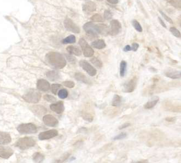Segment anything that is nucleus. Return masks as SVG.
Segmentation results:
<instances>
[{"instance_id": "nucleus-27", "label": "nucleus", "mask_w": 181, "mask_h": 163, "mask_svg": "<svg viewBox=\"0 0 181 163\" xmlns=\"http://www.w3.org/2000/svg\"><path fill=\"white\" fill-rule=\"evenodd\" d=\"M33 160L36 163H41L44 160V157L43 155L40 152H36L32 156Z\"/></svg>"}, {"instance_id": "nucleus-38", "label": "nucleus", "mask_w": 181, "mask_h": 163, "mask_svg": "<svg viewBox=\"0 0 181 163\" xmlns=\"http://www.w3.org/2000/svg\"><path fill=\"white\" fill-rule=\"evenodd\" d=\"M112 17H113V14H112V13L110 11H109V10L105 11L104 14H103V17L105 20H111Z\"/></svg>"}, {"instance_id": "nucleus-2", "label": "nucleus", "mask_w": 181, "mask_h": 163, "mask_svg": "<svg viewBox=\"0 0 181 163\" xmlns=\"http://www.w3.org/2000/svg\"><path fill=\"white\" fill-rule=\"evenodd\" d=\"M41 94L35 89H30L23 96V98L27 102L37 103L40 101Z\"/></svg>"}, {"instance_id": "nucleus-8", "label": "nucleus", "mask_w": 181, "mask_h": 163, "mask_svg": "<svg viewBox=\"0 0 181 163\" xmlns=\"http://www.w3.org/2000/svg\"><path fill=\"white\" fill-rule=\"evenodd\" d=\"M79 65L82 69L87 72L91 76H95L97 74V70L87 60H82L79 62Z\"/></svg>"}, {"instance_id": "nucleus-4", "label": "nucleus", "mask_w": 181, "mask_h": 163, "mask_svg": "<svg viewBox=\"0 0 181 163\" xmlns=\"http://www.w3.org/2000/svg\"><path fill=\"white\" fill-rule=\"evenodd\" d=\"M17 131L23 134H34L37 132V128L33 123H23L18 126Z\"/></svg>"}, {"instance_id": "nucleus-46", "label": "nucleus", "mask_w": 181, "mask_h": 163, "mask_svg": "<svg viewBox=\"0 0 181 163\" xmlns=\"http://www.w3.org/2000/svg\"><path fill=\"white\" fill-rule=\"evenodd\" d=\"M132 51V48H131V46L130 45H126L124 48H123V51L125 52H127L131 51Z\"/></svg>"}, {"instance_id": "nucleus-12", "label": "nucleus", "mask_w": 181, "mask_h": 163, "mask_svg": "<svg viewBox=\"0 0 181 163\" xmlns=\"http://www.w3.org/2000/svg\"><path fill=\"white\" fill-rule=\"evenodd\" d=\"M58 135V132L56 129H51L46 132H41L38 135V138L41 140H48L56 137Z\"/></svg>"}, {"instance_id": "nucleus-49", "label": "nucleus", "mask_w": 181, "mask_h": 163, "mask_svg": "<svg viewBox=\"0 0 181 163\" xmlns=\"http://www.w3.org/2000/svg\"><path fill=\"white\" fill-rule=\"evenodd\" d=\"M108 3H111L112 5H116L118 3V0H106Z\"/></svg>"}, {"instance_id": "nucleus-32", "label": "nucleus", "mask_w": 181, "mask_h": 163, "mask_svg": "<svg viewBox=\"0 0 181 163\" xmlns=\"http://www.w3.org/2000/svg\"><path fill=\"white\" fill-rule=\"evenodd\" d=\"M132 25L134 27V29L138 32H142L143 29L142 26H141L140 23H139L137 20H133L132 21Z\"/></svg>"}, {"instance_id": "nucleus-10", "label": "nucleus", "mask_w": 181, "mask_h": 163, "mask_svg": "<svg viewBox=\"0 0 181 163\" xmlns=\"http://www.w3.org/2000/svg\"><path fill=\"white\" fill-rule=\"evenodd\" d=\"M65 27L68 31L74 33H79L80 29L79 27L76 25V23H73V21L71 20L70 19L66 18L64 22Z\"/></svg>"}, {"instance_id": "nucleus-19", "label": "nucleus", "mask_w": 181, "mask_h": 163, "mask_svg": "<svg viewBox=\"0 0 181 163\" xmlns=\"http://www.w3.org/2000/svg\"><path fill=\"white\" fill-rule=\"evenodd\" d=\"M165 75L170 78L172 79H180L181 77V72L180 71L169 70L165 72Z\"/></svg>"}, {"instance_id": "nucleus-20", "label": "nucleus", "mask_w": 181, "mask_h": 163, "mask_svg": "<svg viewBox=\"0 0 181 163\" xmlns=\"http://www.w3.org/2000/svg\"><path fill=\"white\" fill-rule=\"evenodd\" d=\"M159 100V98L158 96H154L151 98L149 101H148L147 103L144 105V108L146 109H150L154 107L157 104L158 101Z\"/></svg>"}, {"instance_id": "nucleus-17", "label": "nucleus", "mask_w": 181, "mask_h": 163, "mask_svg": "<svg viewBox=\"0 0 181 163\" xmlns=\"http://www.w3.org/2000/svg\"><path fill=\"white\" fill-rule=\"evenodd\" d=\"M95 29L98 34L102 35L103 36H107L108 35V27L105 24L99 23L95 25Z\"/></svg>"}, {"instance_id": "nucleus-11", "label": "nucleus", "mask_w": 181, "mask_h": 163, "mask_svg": "<svg viewBox=\"0 0 181 163\" xmlns=\"http://www.w3.org/2000/svg\"><path fill=\"white\" fill-rule=\"evenodd\" d=\"M82 9L83 12L87 14H91L97 10L96 4L91 1H87L83 4Z\"/></svg>"}, {"instance_id": "nucleus-16", "label": "nucleus", "mask_w": 181, "mask_h": 163, "mask_svg": "<svg viewBox=\"0 0 181 163\" xmlns=\"http://www.w3.org/2000/svg\"><path fill=\"white\" fill-rule=\"evenodd\" d=\"M37 87L38 90L42 92H47L50 89L49 83L47 80L43 79L38 80L37 83Z\"/></svg>"}, {"instance_id": "nucleus-23", "label": "nucleus", "mask_w": 181, "mask_h": 163, "mask_svg": "<svg viewBox=\"0 0 181 163\" xmlns=\"http://www.w3.org/2000/svg\"><path fill=\"white\" fill-rule=\"evenodd\" d=\"M32 112L38 115H42L47 113V109L42 106H35L31 108Z\"/></svg>"}, {"instance_id": "nucleus-36", "label": "nucleus", "mask_w": 181, "mask_h": 163, "mask_svg": "<svg viewBox=\"0 0 181 163\" xmlns=\"http://www.w3.org/2000/svg\"><path fill=\"white\" fill-rule=\"evenodd\" d=\"M91 20H92L93 22H103V19L101 17V15L99 14H95L92 17H91Z\"/></svg>"}, {"instance_id": "nucleus-48", "label": "nucleus", "mask_w": 181, "mask_h": 163, "mask_svg": "<svg viewBox=\"0 0 181 163\" xmlns=\"http://www.w3.org/2000/svg\"><path fill=\"white\" fill-rule=\"evenodd\" d=\"M158 20H159V23H160L161 25L163 26V27H164V28L167 29V25H166V24L164 22L163 20H162L160 17H158Z\"/></svg>"}, {"instance_id": "nucleus-5", "label": "nucleus", "mask_w": 181, "mask_h": 163, "mask_svg": "<svg viewBox=\"0 0 181 163\" xmlns=\"http://www.w3.org/2000/svg\"><path fill=\"white\" fill-rule=\"evenodd\" d=\"M86 35L91 39H95L98 37V33L95 29V24L93 22H88L83 26Z\"/></svg>"}, {"instance_id": "nucleus-44", "label": "nucleus", "mask_w": 181, "mask_h": 163, "mask_svg": "<svg viewBox=\"0 0 181 163\" xmlns=\"http://www.w3.org/2000/svg\"><path fill=\"white\" fill-rule=\"evenodd\" d=\"M138 47H139V44H138L136 43H133L132 44V46H131L132 51L134 52L137 51Z\"/></svg>"}, {"instance_id": "nucleus-22", "label": "nucleus", "mask_w": 181, "mask_h": 163, "mask_svg": "<svg viewBox=\"0 0 181 163\" xmlns=\"http://www.w3.org/2000/svg\"><path fill=\"white\" fill-rule=\"evenodd\" d=\"M75 77L76 78V80L81 82L82 83H85L87 84H91V82L90 80H89L88 78L85 75L82 74L77 72L75 74Z\"/></svg>"}, {"instance_id": "nucleus-39", "label": "nucleus", "mask_w": 181, "mask_h": 163, "mask_svg": "<svg viewBox=\"0 0 181 163\" xmlns=\"http://www.w3.org/2000/svg\"><path fill=\"white\" fill-rule=\"evenodd\" d=\"M126 136H127V134H126V133L122 132V133H120L119 134L117 135L115 137H113V140H117L124 139L126 137Z\"/></svg>"}, {"instance_id": "nucleus-25", "label": "nucleus", "mask_w": 181, "mask_h": 163, "mask_svg": "<svg viewBox=\"0 0 181 163\" xmlns=\"http://www.w3.org/2000/svg\"><path fill=\"white\" fill-rule=\"evenodd\" d=\"M47 77L51 81H56L60 79V74L56 71H50L47 72Z\"/></svg>"}, {"instance_id": "nucleus-26", "label": "nucleus", "mask_w": 181, "mask_h": 163, "mask_svg": "<svg viewBox=\"0 0 181 163\" xmlns=\"http://www.w3.org/2000/svg\"><path fill=\"white\" fill-rule=\"evenodd\" d=\"M127 68V63L125 60H122L120 64V75L122 77H124L125 75Z\"/></svg>"}, {"instance_id": "nucleus-50", "label": "nucleus", "mask_w": 181, "mask_h": 163, "mask_svg": "<svg viewBox=\"0 0 181 163\" xmlns=\"http://www.w3.org/2000/svg\"><path fill=\"white\" fill-rule=\"evenodd\" d=\"M132 163H148V160H141V161H136V162H132Z\"/></svg>"}, {"instance_id": "nucleus-41", "label": "nucleus", "mask_w": 181, "mask_h": 163, "mask_svg": "<svg viewBox=\"0 0 181 163\" xmlns=\"http://www.w3.org/2000/svg\"><path fill=\"white\" fill-rule=\"evenodd\" d=\"M64 86L69 88H73L75 86V84L73 81H66L63 82Z\"/></svg>"}, {"instance_id": "nucleus-18", "label": "nucleus", "mask_w": 181, "mask_h": 163, "mask_svg": "<svg viewBox=\"0 0 181 163\" xmlns=\"http://www.w3.org/2000/svg\"><path fill=\"white\" fill-rule=\"evenodd\" d=\"M12 141V138L9 133L0 131V145H7Z\"/></svg>"}, {"instance_id": "nucleus-45", "label": "nucleus", "mask_w": 181, "mask_h": 163, "mask_svg": "<svg viewBox=\"0 0 181 163\" xmlns=\"http://www.w3.org/2000/svg\"><path fill=\"white\" fill-rule=\"evenodd\" d=\"M130 126V123H124L123 125L119 127V129L122 130V129H123L126 128Z\"/></svg>"}, {"instance_id": "nucleus-9", "label": "nucleus", "mask_w": 181, "mask_h": 163, "mask_svg": "<svg viewBox=\"0 0 181 163\" xmlns=\"http://www.w3.org/2000/svg\"><path fill=\"white\" fill-rule=\"evenodd\" d=\"M137 78L136 76L132 78L123 85V91L124 92L130 93L134 92L137 86Z\"/></svg>"}, {"instance_id": "nucleus-21", "label": "nucleus", "mask_w": 181, "mask_h": 163, "mask_svg": "<svg viewBox=\"0 0 181 163\" xmlns=\"http://www.w3.org/2000/svg\"><path fill=\"white\" fill-rule=\"evenodd\" d=\"M67 52L70 54H74L77 56H81L82 55V51L78 47L76 46H68L66 49Z\"/></svg>"}, {"instance_id": "nucleus-37", "label": "nucleus", "mask_w": 181, "mask_h": 163, "mask_svg": "<svg viewBox=\"0 0 181 163\" xmlns=\"http://www.w3.org/2000/svg\"><path fill=\"white\" fill-rule=\"evenodd\" d=\"M45 100L49 102H56V97H54L52 95H45L43 97Z\"/></svg>"}, {"instance_id": "nucleus-3", "label": "nucleus", "mask_w": 181, "mask_h": 163, "mask_svg": "<svg viewBox=\"0 0 181 163\" xmlns=\"http://www.w3.org/2000/svg\"><path fill=\"white\" fill-rule=\"evenodd\" d=\"M35 140L32 137H25L19 139L16 142L15 145L19 149L25 150L35 146Z\"/></svg>"}, {"instance_id": "nucleus-35", "label": "nucleus", "mask_w": 181, "mask_h": 163, "mask_svg": "<svg viewBox=\"0 0 181 163\" xmlns=\"http://www.w3.org/2000/svg\"><path fill=\"white\" fill-rule=\"evenodd\" d=\"M170 31L171 32L172 35H173L176 37L178 38H181V32L178 31L177 29H176L175 27H172L170 29Z\"/></svg>"}, {"instance_id": "nucleus-13", "label": "nucleus", "mask_w": 181, "mask_h": 163, "mask_svg": "<svg viewBox=\"0 0 181 163\" xmlns=\"http://www.w3.org/2000/svg\"><path fill=\"white\" fill-rule=\"evenodd\" d=\"M43 121L46 125L49 127H56L58 125V120L51 115H46L44 116Z\"/></svg>"}, {"instance_id": "nucleus-40", "label": "nucleus", "mask_w": 181, "mask_h": 163, "mask_svg": "<svg viewBox=\"0 0 181 163\" xmlns=\"http://www.w3.org/2000/svg\"><path fill=\"white\" fill-rule=\"evenodd\" d=\"M159 12L160 13L161 15H162V17L165 19V20H167V21L169 23H171V24L173 23V20H172L170 17H169L167 15L165 14L163 11H159Z\"/></svg>"}, {"instance_id": "nucleus-28", "label": "nucleus", "mask_w": 181, "mask_h": 163, "mask_svg": "<svg viewBox=\"0 0 181 163\" xmlns=\"http://www.w3.org/2000/svg\"><path fill=\"white\" fill-rule=\"evenodd\" d=\"M122 97L118 95H115L112 101V105L114 107H118L122 103Z\"/></svg>"}, {"instance_id": "nucleus-1", "label": "nucleus", "mask_w": 181, "mask_h": 163, "mask_svg": "<svg viewBox=\"0 0 181 163\" xmlns=\"http://www.w3.org/2000/svg\"><path fill=\"white\" fill-rule=\"evenodd\" d=\"M46 58L48 63L56 69H63L66 65L65 58L59 52H50L46 54Z\"/></svg>"}, {"instance_id": "nucleus-24", "label": "nucleus", "mask_w": 181, "mask_h": 163, "mask_svg": "<svg viewBox=\"0 0 181 163\" xmlns=\"http://www.w3.org/2000/svg\"><path fill=\"white\" fill-rule=\"evenodd\" d=\"M91 46L94 48L98 49V50H101V49L105 48L106 45L105 41L102 39H98V40H95L91 43Z\"/></svg>"}, {"instance_id": "nucleus-7", "label": "nucleus", "mask_w": 181, "mask_h": 163, "mask_svg": "<svg viewBox=\"0 0 181 163\" xmlns=\"http://www.w3.org/2000/svg\"><path fill=\"white\" fill-rule=\"evenodd\" d=\"M79 45L82 48V51L83 52V54L86 57H91L93 56L94 54V51L92 47H91L86 40L83 38H81L79 41Z\"/></svg>"}, {"instance_id": "nucleus-30", "label": "nucleus", "mask_w": 181, "mask_h": 163, "mask_svg": "<svg viewBox=\"0 0 181 163\" xmlns=\"http://www.w3.org/2000/svg\"><path fill=\"white\" fill-rule=\"evenodd\" d=\"M91 63L93 64L94 65L96 66L99 69L102 68L103 66V63L101 60L97 58L93 57L91 59Z\"/></svg>"}, {"instance_id": "nucleus-42", "label": "nucleus", "mask_w": 181, "mask_h": 163, "mask_svg": "<svg viewBox=\"0 0 181 163\" xmlns=\"http://www.w3.org/2000/svg\"><path fill=\"white\" fill-rule=\"evenodd\" d=\"M83 118L85 120L88 121L89 122H91L93 120V117L91 114L88 113H83Z\"/></svg>"}, {"instance_id": "nucleus-31", "label": "nucleus", "mask_w": 181, "mask_h": 163, "mask_svg": "<svg viewBox=\"0 0 181 163\" xmlns=\"http://www.w3.org/2000/svg\"><path fill=\"white\" fill-rule=\"evenodd\" d=\"M167 2L177 9H181V0H166Z\"/></svg>"}, {"instance_id": "nucleus-47", "label": "nucleus", "mask_w": 181, "mask_h": 163, "mask_svg": "<svg viewBox=\"0 0 181 163\" xmlns=\"http://www.w3.org/2000/svg\"><path fill=\"white\" fill-rule=\"evenodd\" d=\"M165 120L169 122H172L176 120V118L174 117H167L165 119Z\"/></svg>"}, {"instance_id": "nucleus-51", "label": "nucleus", "mask_w": 181, "mask_h": 163, "mask_svg": "<svg viewBox=\"0 0 181 163\" xmlns=\"http://www.w3.org/2000/svg\"><path fill=\"white\" fill-rule=\"evenodd\" d=\"M97 1H102L103 0H97Z\"/></svg>"}, {"instance_id": "nucleus-33", "label": "nucleus", "mask_w": 181, "mask_h": 163, "mask_svg": "<svg viewBox=\"0 0 181 163\" xmlns=\"http://www.w3.org/2000/svg\"><path fill=\"white\" fill-rule=\"evenodd\" d=\"M68 92L66 89H61L58 92V95L59 98H60L61 99L66 98L68 96Z\"/></svg>"}, {"instance_id": "nucleus-34", "label": "nucleus", "mask_w": 181, "mask_h": 163, "mask_svg": "<svg viewBox=\"0 0 181 163\" xmlns=\"http://www.w3.org/2000/svg\"><path fill=\"white\" fill-rule=\"evenodd\" d=\"M62 88V86L59 84H53L52 86V92L54 95L57 94L60 89Z\"/></svg>"}, {"instance_id": "nucleus-14", "label": "nucleus", "mask_w": 181, "mask_h": 163, "mask_svg": "<svg viewBox=\"0 0 181 163\" xmlns=\"http://www.w3.org/2000/svg\"><path fill=\"white\" fill-rule=\"evenodd\" d=\"M14 151L11 147L0 146V157L8 159L13 155Z\"/></svg>"}, {"instance_id": "nucleus-15", "label": "nucleus", "mask_w": 181, "mask_h": 163, "mask_svg": "<svg viewBox=\"0 0 181 163\" xmlns=\"http://www.w3.org/2000/svg\"><path fill=\"white\" fill-rule=\"evenodd\" d=\"M50 108L53 112H56V113L58 114H60L64 111V104L62 101H59L57 103L51 104Z\"/></svg>"}, {"instance_id": "nucleus-6", "label": "nucleus", "mask_w": 181, "mask_h": 163, "mask_svg": "<svg viewBox=\"0 0 181 163\" xmlns=\"http://www.w3.org/2000/svg\"><path fill=\"white\" fill-rule=\"evenodd\" d=\"M122 25L118 20H112L110 23V27L108 28V35L115 36L119 34L122 31Z\"/></svg>"}, {"instance_id": "nucleus-29", "label": "nucleus", "mask_w": 181, "mask_h": 163, "mask_svg": "<svg viewBox=\"0 0 181 163\" xmlns=\"http://www.w3.org/2000/svg\"><path fill=\"white\" fill-rule=\"evenodd\" d=\"M76 37L74 35H70L64 39L62 43L63 44H73L76 43Z\"/></svg>"}, {"instance_id": "nucleus-43", "label": "nucleus", "mask_w": 181, "mask_h": 163, "mask_svg": "<svg viewBox=\"0 0 181 163\" xmlns=\"http://www.w3.org/2000/svg\"><path fill=\"white\" fill-rule=\"evenodd\" d=\"M66 58H67V60L71 63H76V59L75 58L73 57L71 54H66Z\"/></svg>"}]
</instances>
